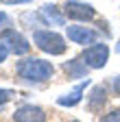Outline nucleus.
<instances>
[{"label":"nucleus","instance_id":"1","mask_svg":"<svg viewBox=\"0 0 120 122\" xmlns=\"http://www.w3.org/2000/svg\"><path fill=\"white\" fill-rule=\"evenodd\" d=\"M16 72L26 81H33V83H42V81H48L52 72H55V66L46 59H35V57H28V59H22L18 61L16 66Z\"/></svg>","mask_w":120,"mask_h":122},{"label":"nucleus","instance_id":"2","mask_svg":"<svg viewBox=\"0 0 120 122\" xmlns=\"http://www.w3.org/2000/svg\"><path fill=\"white\" fill-rule=\"evenodd\" d=\"M33 44L37 46L42 52L52 55V57L63 55L66 48H68L66 39L59 35V33H55V30H44V28H37L35 33H33Z\"/></svg>","mask_w":120,"mask_h":122},{"label":"nucleus","instance_id":"3","mask_svg":"<svg viewBox=\"0 0 120 122\" xmlns=\"http://www.w3.org/2000/svg\"><path fill=\"white\" fill-rule=\"evenodd\" d=\"M81 59L87 63V68H92V70H100L107 66V61H109V46L107 44H92V46H87V48L83 50Z\"/></svg>","mask_w":120,"mask_h":122},{"label":"nucleus","instance_id":"4","mask_svg":"<svg viewBox=\"0 0 120 122\" xmlns=\"http://www.w3.org/2000/svg\"><path fill=\"white\" fill-rule=\"evenodd\" d=\"M63 15L70 20H77V22H87V20L96 18V9L87 2H81V0H66Z\"/></svg>","mask_w":120,"mask_h":122},{"label":"nucleus","instance_id":"5","mask_svg":"<svg viewBox=\"0 0 120 122\" xmlns=\"http://www.w3.org/2000/svg\"><path fill=\"white\" fill-rule=\"evenodd\" d=\"M0 37H2V44L9 48V52H13V55H26L28 50H31L28 39L22 33H18L16 28H5Z\"/></svg>","mask_w":120,"mask_h":122},{"label":"nucleus","instance_id":"6","mask_svg":"<svg viewBox=\"0 0 120 122\" xmlns=\"http://www.w3.org/2000/svg\"><path fill=\"white\" fill-rule=\"evenodd\" d=\"M66 33H68V39L74 41V44H96L98 41V30L89 28V26H81V24H72V26H66Z\"/></svg>","mask_w":120,"mask_h":122},{"label":"nucleus","instance_id":"7","mask_svg":"<svg viewBox=\"0 0 120 122\" xmlns=\"http://www.w3.org/2000/svg\"><path fill=\"white\" fill-rule=\"evenodd\" d=\"M13 122H46V113L37 105H22L13 113Z\"/></svg>","mask_w":120,"mask_h":122},{"label":"nucleus","instance_id":"8","mask_svg":"<svg viewBox=\"0 0 120 122\" xmlns=\"http://www.w3.org/2000/svg\"><path fill=\"white\" fill-rule=\"evenodd\" d=\"M87 85H89V79H83L72 92H68V94H63V96H59V98H57V105H61V107H74V105H79Z\"/></svg>","mask_w":120,"mask_h":122},{"label":"nucleus","instance_id":"9","mask_svg":"<svg viewBox=\"0 0 120 122\" xmlns=\"http://www.w3.org/2000/svg\"><path fill=\"white\" fill-rule=\"evenodd\" d=\"M105 102H107V92H105V87L103 85H94L92 92H89V98H87V107L92 111H100Z\"/></svg>","mask_w":120,"mask_h":122},{"label":"nucleus","instance_id":"10","mask_svg":"<svg viewBox=\"0 0 120 122\" xmlns=\"http://www.w3.org/2000/svg\"><path fill=\"white\" fill-rule=\"evenodd\" d=\"M63 70L68 72V76H72V79H83L85 72H87V63L83 59H72V61H66L63 63Z\"/></svg>","mask_w":120,"mask_h":122},{"label":"nucleus","instance_id":"11","mask_svg":"<svg viewBox=\"0 0 120 122\" xmlns=\"http://www.w3.org/2000/svg\"><path fill=\"white\" fill-rule=\"evenodd\" d=\"M42 15H44L46 22H50L52 26H61V24H63V13H59L55 5H44V7H42Z\"/></svg>","mask_w":120,"mask_h":122},{"label":"nucleus","instance_id":"12","mask_svg":"<svg viewBox=\"0 0 120 122\" xmlns=\"http://www.w3.org/2000/svg\"><path fill=\"white\" fill-rule=\"evenodd\" d=\"M22 22H24L28 28H33V26H35V30H37V26H46V24H48L46 18H44L42 13H31V11L22 15Z\"/></svg>","mask_w":120,"mask_h":122},{"label":"nucleus","instance_id":"13","mask_svg":"<svg viewBox=\"0 0 120 122\" xmlns=\"http://www.w3.org/2000/svg\"><path fill=\"white\" fill-rule=\"evenodd\" d=\"M100 122H120V109H114L111 113L103 116V118H100Z\"/></svg>","mask_w":120,"mask_h":122},{"label":"nucleus","instance_id":"14","mask_svg":"<svg viewBox=\"0 0 120 122\" xmlns=\"http://www.w3.org/2000/svg\"><path fill=\"white\" fill-rule=\"evenodd\" d=\"M11 96H13V92H11V89H0V107L7 105V102L11 100Z\"/></svg>","mask_w":120,"mask_h":122},{"label":"nucleus","instance_id":"15","mask_svg":"<svg viewBox=\"0 0 120 122\" xmlns=\"http://www.w3.org/2000/svg\"><path fill=\"white\" fill-rule=\"evenodd\" d=\"M7 26H11V18H9L7 13H2V11H0V28L5 30Z\"/></svg>","mask_w":120,"mask_h":122},{"label":"nucleus","instance_id":"16","mask_svg":"<svg viewBox=\"0 0 120 122\" xmlns=\"http://www.w3.org/2000/svg\"><path fill=\"white\" fill-rule=\"evenodd\" d=\"M7 55H9V48H7L2 41H0V63H2V61H7Z\"/></svg>","mask_w":120,"mask_h":122},{"label":"nucleus","instance_id":"17","mask_svg":"<svg viewBox=\"0 0 120 122\" xmlns=\"http://www.w3.org/2000/svg\"><path fill=\"white\" fill-rule=\"evenodd\" d=\"M33 0H2V5H31Z\"/></svg>","mask_w":120,"mask_h":122},{"label":"nucleus","instance_id":"18","mask_svg":"<svg viewBox=\"0 0 120 122\" xmlns=\"http://www.w3.org/2000/svg\"><path fill=\"white\" fill-rule=\"evenodd\" d=\"M114 92L120 96V76H114Z\"/></svg>","mask_w":120,"mask_h":122},{"label":"nucleus","instance_id":"19","mask_svg":"<svg viewBox=\"0 0 120 122\" xmlns=\"http://www.w3.org/2000/svg\"><path fill=\"white\" fill-rule=\"evenodd\" d=\"M116 50H118V52H120V44H118V46H116Z\"/></svg>","mask_w":120,"mask_h":122},{"label":"nucleus","instance_id":"20","mask_svg":"<svg viewBox=\"0 0 120 122\" xmlns=\"http://www.w3.org/2000/svg\"><path fill=\"white\" fill-rule=\"evenodd\" d=\"M72 122H79V120H72Z\"/></svg>","mask_w":120,"mask_h":122}]
</instances>
